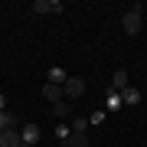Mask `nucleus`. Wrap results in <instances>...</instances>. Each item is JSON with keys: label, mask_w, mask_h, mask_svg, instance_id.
Returning <instances> with one entry per match:
<instances>
[{"label": "nucleus", "mask_w": 147, "mask_h": 147, "mask_svg": "<svg viewBox=\"0 0 147 147\" xmlns=\"http://www.w3.org/2000/svg\"><path fill=\"white\" fill-rule=\"evenodd\" d=\"M121 26H124V33H127V36H137V33H141V26H144V3H134L131 10L124 13Z\"/></svg>", "instance_id": "obj_1"}, {"label": "nucleus", "mask_w": 147, "mask_h": 147, "mask_svg": "<svg viewBox=\"0 0 147 147\" xmlns=\"http://www.w3.org/2000/svg\"><path fill=\"white\" fill-rule=\"evenodd\" d=\"M62 95H65V98H82V95H85V79H79V75H69L65 85H62Z\"/></svg>", "instance_id": "obj_2"}, {"label": "nucleus", "mask_w": 147, "mask_h": 147, "mask_svg": "<svg viewBox=\"0 0 147 147\" xmlns=\"http://www.w3.org/2000/svg\"><path fill=\"white\" fill-rule=\"evenodd\" d=\"M33 13H62V0H36Z\"/></svg>", "instance_id": "obj_3"}, {"label": "nucleus", "mask_w": 147, "mask_h": 147, "mask_svg": "<svg viewBox=\"0 0 147 147\" xmlns=\"http://www.w3.org/2000/svg\"><path fill=\"white\" fill-rule=\"evenodd\" d=\"M118 95H121L124 105H141V101H144V92H141V88H131V85H127L124 92H118Z\"/></svg>", "instance_id": "obj_4"}, {"label": "nucleus", "mask_w": 147, "mask_h": 147, "mask_svg": "<svg viewBox=\"0 0 147 147\" xmlns=\"http://www.w3.org/2000/svg\"><path fill=\"white\" fill-rule=\"evenodd\" d=\"M42 98H46V101H53V105H56V101H62V98H65V95H62V85L46 82V88H42Z\"/></svg>", "instance_id": "obj_5"}, {"label": "nucleus", "mask_w": 147, "mask_h": 147, "mask_svg": "<svg viewBox=\"0 0 147 147\" xmlns=\"http://www.w3.org/2000/svg\"><path fill=\"white\" fill-rule=\"evenodd\" d=\"M127 85H131V79H127V72H124V69H118V72L111 75V92H124Z\"/></svg>", "instance_id": "obj_6"}, {"label": "nucleus", "mask_w": 147, "mask_h": 147, "mask_svg": "<svg viewBox=\"0 0 147 147\" xmlns=\"http://www.w3.org/2000/svg\"><path fill=\"white\" fill-rule=\"evenodd\" d=\"M20 141L33 147V144L39 141V124H26V127H23V131H20Z\"/></svg>", "instance_id": "obj_7"}, {"label": "nucleus", "mask_w": 147, "mask_h": 147, "mask_svg": "<svg viewBox=\"0 0 147 147\" xmlns=\"http://www.w3.org/2000/svg\"><path fill=\"white\" fill-rule=\"evenodd\" d=\"M20 131H0V147H20Z\"/></svg>", "instance_id": "obj_8"}, {"label": "nucleus", "mask_w": 147, "mask_h": 147, "mask_svg": "<svg viewBox=\"0 0 147 147\" xmlns=\"http://www.w3.org/2000/svg\"><path fill=\"white\" fill-rule=\"evenodd\" d=\"M16 124L20 121H16L13 111H0V131H16Z\"/></svg>", "instance_id": "obj_9"}, {"label": "nucleus", "mask_w": 147, "mask_h": 147, "mask_svg": "<svg viewBox=\"0 0 147 147\" xmlns=\"http://www.w3.org/2000/svg\"><path fill=\"white\" fill-rule=\"evenodd\" d=\"M62 147H88V137H85V134H79V131H72V134L62 141Z\"/></svg>", "instance_id": "obj_10"}, {"label": "nucleus", "mask_w": 147, "mask_h": 147, "mask_svg": "<svg viewBox=\"0 0 147 147\" xmlns=\"http://www.w3.org/2000/svg\"><path fill=\"white\" fill-rule=\"evenodd\" d=\"M65 79H69V75H65V69H59V65L49 69V82H53V85H65Z\"/></svg>", "instance_id": "obj_11"}, {"label": "nucleus", "mask_w": 147, "mask_h": 147, "mask_svg": "<svg viewBox=\"0 0 147 147\" xmlns=\"http://www.w3.org/2000/svg\"><path fill=\"white\" fill-rule=\"evenodd\" d=\"M69 127H72V131H79V134H85V131H88V118H72V124H69Z\"/></svg>", "instance_id": "obj_12"}, {"label": "nucleus", "mask_w": 147, "mask_h": 147, "mask_svg": "<svg viewBox=\"0 0 147 147\" xmlns=\"http://www.w3.org/2000/svg\"><path fill=\"white\" fill-rule=\"evenodd\" d=\"M53 115L56 118H69V115H72V111H69V101H56V105H53Z\"/></svg>", "instance_id": "obj_13"}, {"label": "nucleus", "mask_w": 147, "mask_h": 147, "mask_svg": "<svg viewBox=\"0 0 147 147\" xmlns=\"http://www.w3.org/2000/svg\"><path fill=\"white\" fill-rule=\"evenodd\" d=\"M121 105H124V101H121V95H118V92H108V111H118Z\"/></svg>", "instance_id": "obj_14"}, {"label": "nucleus", "mask_w": 147, "mask_h": 147, "mask_svg": "<svg viewBox=\"0 0 147 147\" xmlns=\"http://www.w3.org/2000/svg\"><path fill=\"white\" fill-rule=\"evenodd\" d=\"M69 134H72V127H69V124H59V127H56V137H59V141H65Z\"/></svg>", "instance_id": "obj_15"}, {"label": "nucleus", "mask_w": 147, "mask_h": 147, "mask_svg": "<svg viewBox=\"0 0 147 147\" xmlns=\"http://www.w3.org/2000/svg\"><path fill=\"white\" fill-rule=\"evenodd\" d=\"M101 121H105V111H92L88 115V124H101Z\"/></svg>", "instance_id": "obj_16"}, {"label": "nucleus", "mask_w": 147, "mask_h": 147, "mask_svg": "<svg viewBox=\"0 0 147 147\" xmlns=\"http://www.w3.org/2000/svg\"><path fill=\"white\" fill-rule=\"evenodd\" d=\"M7 108V98H3V95H0V111H3Z\"/></svg>", "instance_id": "obj_17"}, {"label": "nucleus", "mask_w": 147, "mask_h": 147, "mask_svg": "<svg viewBox=\"0 0 147 147\" xmlns=\"http://www.w3.org/2000/svg\"><path fill=\"white\" fill-rule=\"evenodd\" d=\"M20 147H30V144H20Z\"/></svg>", "instance_id": "obj_18"}]
</instances>
